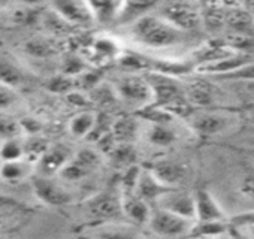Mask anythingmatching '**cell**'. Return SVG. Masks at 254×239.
Returning <instances> with one entry per match:
<instances>
[{
  "instance_id": "1",
  "label": "cell",
  "mask_w": 254,
  "mask_h": 239,
  "mask_svg": "<svg viewBox=\"0 0 254 239\" xmlns=\"http://www.w3.org/2000/svg\"><path fill=\"white\" fill-rule=\"evenodd\" d=\"M132 35L138 42L156 50H166L181 45L186 41V32L174 26L163 15L145 14L135 20Z\"/></svg>"
},
{
  "instance_id": "2",
  "label": "cell",
  "mask_w": 254,
  "mask_h": 239,
  "mask_svg": "<svg viewBox=\"0 0 254 239\" xmlns=\"http://www.w3.org/2000/svg\"><path fill=\"white\" fill-rule=\"evenodd\" d=\"M115 96L132 109L141 111L148 105L154 103V93L147 76L129 73L121 75L114 82Z\"/></svg>"
},
{
  "instance_id": "3",
  "label": "cell",
  "mask_w": 254,
  "mask_h": 239,
  "mask_svg": "<svg viewBox=\"0 0 254 239\" xmlns=\"http://www.w3.org/2000/svg\"><path fill=\"white\" fill-rule=\"evenodd\" d=\"M190 118V124L194 132L203 136H215L233 129L238 123V117L224 111L223 108H208L193 111Z\"/></svg>"
},
{
  "instance_id": "4",
  "label": "cell",
  "mask_w": 254,
  "mask_h": 239,
  "mask_svg": "<svg viewBox=\"0 0 254 239\" xmlns=\"http://www.w3.org/2000/svg\"><path fill=\"white\" fill-rule=\"evenodd\" d=\"M194 223H196V220L183 217L180 214H175L172 211L157 206L151 212V217H150V221L147 226L157 236L180 238V236L190 235L194 227Z\"/></svg>"
},
{
  "instance_id": "5",
  "label": "cell",
  "mask_w": 254,
  "mask_h": 239,
  "mask_svg": "<svg viewBox=\"0 0 254 239\" xmlns=\"http://www.w3.org/2000/svg\"><path fill=\"white\" fill-rule=\"evenodd\" d=\"M54 12L67 24L91 26L96 23L87 0H51Z\"/></svg>"
},
{
  "instance_id": "6",
  "label": "cell",
  "mask_w": 254,
  "mask_h": 239,
  "mask_svg": "<svg viewBox=\"0 0 254 239\" xmlns=\"http://www.w3.org/2000/svg\"><path fill=\"white\" fill-rule=\"evenodd\" d=\"M102 162L100 154L93 148H82L72 156L60 175L69 181H79L94 172Z\"/></svg>"
},
{
  "instance_id": "7",
  "label": "cell",
  "mask_w": 254,
  "mask_h": 239,
  "mask_svg": "<svg viewBox=\"0 0 254 239\" xmlns=\"http://www.w3.org/2000/svg\"><path fill=\"white\" fill-rule=\"evenodd\" d=\"M168 21H171L178 29L189 32L194 30L202 23V14L186 0H178V2L169 3L162 14Z\"/></svg>"
},
{
  "instance_id": "8",
  "label": "cell",
  "mask_w": 254,
  "mask_h": 239,
  "mask_svg": "<svg viewBox=\"0 0 254 239\" xmlns=\"http://www.w3.org/2000/svg\"><path fill=\"white\" fill-rule=\"evenodd\" d=\"M159 208L172 211L175 214H180L183 217L196 220V202H194V193H187L177 190V187L169 188L165 191L157 200Z\"/></svg>"
},
{
  "instance_id": "9",
  "label": "cell",
  "mask_w": 254,
  "mask_h": 239,
  "mask_svg": "<svg viewBox=\"0 0 254 239\" xmlns=\"http://www.w3.org/2000/svg\"><path fill=\"white\" fill-rule=\"evenodd\" d=\"M33 190L36 197L50 206H63L72 200V196L60 184L53 181L51 177L39 175L33 178Z\"/></svg>"
},
{
  "instance_id": "10",
  "label": "cell",
  "mask_w": 254,
  "mask_h": 239,
  "mask_svg": "<svg viewBox=\"0 0 254 239\" xmlns=\"http://www.w3.org/2000/svg\"><path fill=\"white\" fill-rule=\"evenodd\" d=\"M186 94L189 102L199 109L220 106V91L209 81L196 79L189 82V85L186 87Z\"/></svg>"
},
{
  "instance_id": "11",
  "label": "cell",
  "mask_w": 254,
  "mask_h": 239,
  "mask_svg": "<svg viewBox=\"0 0 254 239\" xmlns=\"http://www.w3.org/2000/svg\"><path fill=\"white\" fill-rule=\"evenodd\" d=\"M72 156H73L72 150L63 144H57V145L50 147L45 151V154L42 156V159L36 163L39 168V174L45 175V177H53L57 174L60 175L63 168L72 159Z\"/></svg>"
},
{
  "instance_id": "12",
  "label": "cell",
  "mask_w": 254,
  "mask_h": 239,
  "mask_svg": "<svg viewBox=\"0 0 254 239\" xmlns=\"http://www.w3.org/2000/svg\"><path fill=\"white\" fill-rule=\"evenodd\" d=\"M121 206L123 214H126L132 221L138 224H148L153 209L150 208L148 200L141 197L136 191H123Z\"/></svg>"
},
{
  "instance_id": "13",
  "label": "cell",
  "mask_w": 254,
  "mask_h": 239,
  "mask_svg": "<svg viewBox=\"0 0 254 239\" xmlns=\"http://www.w3.org/2000/svg\"><path fill=\"white\" fill-rule=\"evenodd\" d=\"M196 202V221H215L224 220V211L221 209L217 199L206 188L194 191Z\"/></svg>"
},
{
  "instance_id": "14",
  "label": "cell",
  "mask_w": 254,
  "mask_h": 239,
  "mask_svg": "<svg viewBox=\"0 0 254 239\" xmlns=\"http://www.w3.org/2000/svg\"><path fill=\"white\" fill-rule=\"evenodd\" d=\"M96 23L111 24L118 20L126 9L127 0H87Z\"/></svg>"
},
{
  "instance_id": "15",
  "label": "cell",
  "mask_w": 254,
  "mask_h": 239,
  "mask_svg": "<svg viewBox=\"0 0 254 239\" xmlns=\"http://www.w3.org/2000/svg\"><path fill=\"white\" fill-rule=\"evenodd\" d=\"M154 175L168 187H177L187 177V166L175 160H159L151 168Z\"/></svg>"
},
{
  "instance_id": "16",
  "label": "cell",
  "mask_w": 254,
  "mask_h": 239,
  "mask_svg": "<svg viewBox=\"0 0 254 239\" xmlns=\"http://www.w3.org/2000/svg\"><path fill=\"white\" fill-rule=\"evenodd\" d=\"M253 60H250L248 56L241 54V53H235L229 57H224L221 60L212 61V63H206V64H200L197 66V70L202 73H211V75H220L221 78L238 70L239 67L245 66L247 63H250Z\"/></svg>"
},
{
  "instance_id": "17",
  "label": "cell",
  "mask_w": 254,
  "mask_h": 239,
  "mask_svg": "<svg viewBox=\"0 0 254 239\" xmlns=\"http://www.w3.org/2000/svg\"><path fill=\"white\" fill-rule=\"evenodd\" d=\"M169 188H172V187H168L166 184H163V182L154 175V172L150 169V171L141 172L135 191H136L141 197H144L145 200H148V202L154 200V202H156V200H157L165 191H168Z\"/></svg>"
},
{
  "instance_id": "18",
  "label": "cell",
  "mask_w": 254,
  "mask_h": 239,
  "mask_svg": "<svg viewBox=\"0 0 254 239\" xmlns=\"http://www.w3.org/2000/svg\"><path fill=\"white\" fill-rule=\"evenodd\" d=\"M90 212L94 217L99 218H112L117 217L118 214H123V206H121V194L114 196V194H100L96 196L90 205H88Z\"/></svg>"
},
{
  "instance_id": "19",
  "label": "cell",
  "mask_w": 254,
  "mask_h": 239,
  "mask_svg": "<svg viewBox=\"0 0 254 239\" xmlns=\"http://www.w3.org/2000/svg\"><path fill=\"white\" fill-rule=\"evenodd\" d=\"M226 27L235 33H245L254 27V15L247 8L230 6L226 11Z\"/></svg>"
},
{
  "instance_id": "20",
  "label": "cell",
  "mask_w": 254,
  "mask_h": 239,
  "mask_svg": "<svg viewBox=\"0 0 254 239\" xmlns=\"http://www.w3.org/2000/svg\"><path fill=\"white\" fill-rule=\"evenodd\" d=\"M97 121V115L91 111H81L72 117L69 130L75 138H87L93 132Z\"/></svg>"
},
{
  "instance_id": "21",
  "label": "cell",
  "mask_w": 254,
  "mask_h": 239,
  "mask_svg": "<svg viewBox=\"0 0 254 239\" xmlns=\"http://www.w3.org/2000/svg\"><path fill=\"white\" fill-rule=\"evenodd\" d=\"M148 141L157 147H171L178 141V133L171 123L153 124L148 130Z\"/></svg>"
},
{
  "instance_id": "22",
  "label": "cell",
  "mask_w": 254,
  "mask_h": 239,
  "mask_svg": "<svg viewBox=\"0 0 254 239\" xmlns=\"http://www.w3.org/2000/svg\"><path fill=\"white\" fill-rule=\"evenodd\" d=\"M138 132V123L133 118H121L112 124V136L117 144H130Z\"/></svg>"
},
{
  "instance_id": "23",
  "label": "cell",
  "mask_w": 254,
  "mask_h": 239,
  "mask_svg": "<svg viewBox=\"0 0 254 239\" xmlns=\"http://www.w3.org/2000/svg\"><path fill=\"white\" fill-rule=\"evenodd\" d=\"M190 235H193V236H209V238L224 236V235H229V224H226L224 220L196 221Z\"/></svg>"
},
{
  "instance_id": "24",
  "label": "cell",
  "mask_w": 254,
  "mask_h": 239,
  "mask_svg": "<svg viewBox=\"0 0 254 239\" xmlns=\"http://www.w3.org/2000/svg\"><path fill=\"white\" fill-rule=\"evenodd\" d=\"M27 175L26 166L21 160H14V162H2L0 165V178L6 182L15 184L24 179Z\"/></svg>"
},
{
  "instance_id": "25",
  "label": "cell",
  "mask_w": 254,
  "mask_h": 239,
  "mask_svg": "<svg viewBox=\"0 0 254 239\" xmlns=\"http://www.w3.org/2000/svg\"><path fill=\"white\" fill-rule=\"evenodd\" d=\"M48 148H50V145L45 139L32 136L24 142V159L29 163H38Z\"/></svg>"
},
{
  "instance_id": "26",
  "label": "cell",
  "mask_w": 254,
  "mask_h": 239,
  "mask_svg": "<svg viewBox=\"0 0 254 239\" xmlns=\"http://www.w3.org/2000/svg\"><path fill=\"white\" fill-rule=\"evenodd\" d=\"M0 159H2V162L24 159V144H21L17 138L2 141V144H0Z\"/></svg>"
},
{
  "instance_id": "27",
  "label": "cell",
  "mask_w": 254,
  "mask_h": 239,
  "mask_svg": "<svg viewBox=\"0 0 254 239\" xmlns=\"http://www.w3.org/2000/svg\"><path fill=\"white\" fill-rule=\"evenodd\" d=\"M23 75L18 67H15L9 61H0V82L15 87L21 82Z\"/></svg>"
},
{
  "instance_id": "28",
  "label": "cell",
  "mask_w": 254,
  "mask_h": 239,
  "mask_svg": "<svg viewBox=\"0 0 254 239\" xmlns=\"http://www.w3.org/2000/svg\"><path fill=\"white\" fill-rule=\"evenodd\" d=\"M21 130H23L21 123L15 121L14 118H8V117L0 118V139H2V141L18 138Z\"/></svg>"
},
{
  "instance_id": "29",
  "label": "cell",
  "mask_w": 254,
  "mask_h": 239,
  "mask_svg": "<svg viewBox=\"0 0 254 239\" xmlns=\"http://www.w3.org/2000/svg\"><path fill=\"white\" fill-rule=\"evenodd\" d=\"M233 91L247 102H254V79H232Z\"/></svg>"
},
{
  "instance_id": "30",
  "label": "cell",
  "mask_w": 254,
  "mask_h": 239,
  "mask_svg": "<svg viewBox=\"0 0 254 239\" xmlns=\"http://www.w3.org/2000/svg\"><path fill=\"white\" fill-rule=\"evenodd\" d=\"M18 102V94L14 87L0 82V111H8L14 108Z\"/></svg>"
},
{
  "instance_id": "31",
  "label": "cell",
  "mask_w": 254,
  "mask_h": 239,
  "mask_svg": "<svg viewBox=\"0 0 254 239\" xmlns=\"http://www.w3.org/2000/svg\"><path fill=\"white\" fill-rule=\"evenodd\" d=\"M72 87V79L67 75H57L47 81V88L51 93H69Z\"/></svg>"
},
{
  "instance_id": "32",
  "label": "cell",
  "mask_w": 254,
  "mask_h": 239,
  "mask_svg": "<svg viewBox=\"0 0 254 239\" xmlns=\"http://www.w3.org/2000/svg\"><path fill=\"white\" fill-rule=\"evenodd\" d=\"M24 50H26V53H29L30 56H35V57H47L53 53L51 47L45 41H41V39L27 41L24 44Z\"/></svg>"
},
{
  "instance_id": "33",
  "label": "cell",
  "mask_w": 254,
  "mask_h": 239,
  "mask_svg": "<svg viewBox=\"0 0 254 239\" xmlns=\"http://www.w3.org/2000/svg\"><path fill=\"white\" fill-rule=\"evenodd\" d=\"M244 193H245V194H250L251 197H254V177H250V178L245 179Z\"/></svg>"
},
{
  "instance_id": "34",
  "label": "cell",
  "mask_w": 254,
  "mask_h": 239,
  "mask_svg": "<svg viewBox=\"0 0 254 239\" xmlns=\"http://www.w3.org/2000/svg\"><path fill=\"white\" fill-rule=\"evenodd\" d=\"M20 2H23L24 5H29V6H36V5L45 2V0H20Z\"/></svg>"
},
{
  "instance_id": "35",
  "label": "cell",
  "mask_w": 254,
  "mask_h": 239,
  "mask_svg": "<svg viewBox=\"0 0 254 239\" xmlns=\"http://www.w3.org/2000/svg\"><path fill=\"white\" fill-rule=\"evenodd\" d=\"M247 9L254 15V0H247Z\"/></svg>"
},
{
  "instance_id": "36",
  "label": "cell",
  "mask_w": 254,
  "mask_h": 239,
  "mask_svg": "<svg viewBox=\"0 0 254 239\" xmlns=\"http://www.w3.org/2000/svg\"><path fill=\"white\" fill-rule=\"evenodd\" d=\"M8 2V0H0V6H2V5H5Z\"/></svg>"
},
{
  "instance_id": "37",
  "label": "cell",
  "mask_w": 254,
  "mask_h": 239,
  "mask_svg": "<svg viewBox=\"0 0 254 239\" xmlns=\"http://www.w3.org/2000/svg\"><path fill=\"white\" fill-rule=\"evenodd\" d=\"M250 229H251V235H254V226H250Z\"/></svg>"
}]
</instances>
